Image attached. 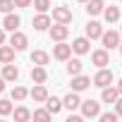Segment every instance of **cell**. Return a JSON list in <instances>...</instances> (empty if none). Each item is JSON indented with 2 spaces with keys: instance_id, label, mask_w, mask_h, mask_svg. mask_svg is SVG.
<instances>
[{
  "instance_id": "cell-11",
  "label": "cell",
  "mask_w": 122,
  "mask_h": 122,
  "mask_svg": "<svg viewBox=\"0 0 122 122\" xmlns=\"http://www.w3.org/2000/svg\"><path fill=\"white\" fill-rule=\"evenodd\" d=\"M67 34H70L67 24H55V26H50V38H53V41H65Z\"/></svg>"
},
{
  "instance_id": "cell-37",
  "label": "cell",
  "mask_w": 122,
  "mask_h": 122,
  "mask_svg": "<svg viewBox=\"0 0 122 122\" xmlns=\"http://www.w3.org/2000/svg\"><path fill=\"white\" fill-rule=\"evenodd\" d=\"M117 48H120V53H122V43H120V46H117Z\"/></svg>"
},
{
  "instance_id": "cell-35",
  "label": "cell",
  "mask_w": 122,
  "mask_h": 122,
  "mask_svg": "<svg viewBox=\"0 0 122 122\" xmlns=\"http://www.w3.org/2000/svg\"><path fill=\"white\" fill-rule=\"evenodd\" d=\"M3 91H5V79L0 77V93H3Z\"/></svg>"
},
{
  "instance_id": "cell-16",
  "label": "cell",
  "mask_w": 122,
  "mask_h": 122,
  "mask_svg": "<svg viewBox=\"0 0 122 122\" xmlns=\"http://www.w3.org/2000/svg\"><path fill=\"white\" fill-rule=\"evenodd\" d=\"M117 96H120L117 86H103V93H101V101H103V103H115V101H117Z\"/></svg>"
},
{
  "instance_id": "cell-39",
  "label": "cell",
  "mask_w": 122,
  "mask_h": 122,
  "mask_svg": "<svg viewBox=\"0 0 122 122\" xmlns=\"http://www.w3.org/2000/svg\"><path fill=\"white\" fill-rule=\"evenodd\" d=\"M120 3H122V0H120Z\"/></svg>"
},
{
  "instance_id": "cell-21",
  "label": "cell",
  "mask_w": 122,
  "mask_h": 122,
  "mask_svg": "<svg viewBox=\"0 0 122 122\" xmlns=\"http://www.w3.org/2000/svg\"><path fill=\"white\" fill-rule=\"evenodd\" d=\"M48 60H50V57H48L46 50H34V53H31V62H34V65L46 67V65H48Z\"/></svg>"
},
{
  "instance_id": "cell-29",
  "label": "cell",
  "mask_w": 122,
  "mask_h": 122,
  "mask_svg": "<svg viewBox=\"0 0 122 122\" xmlns=\"http://www.w3.org/2000/svg\"><path fill=\"white\" fill-rule=\"evenodd\" d=\"M15 10V0H0V12H12Z\"/></svg>"
},
{
  "instance_id": "cell-14",
  "label": "cell",
  "mask_w": 122,
  "mask_h": 122,
  "mask_svg": "<svg viewBox=\"0 0 122 122\" xmlns=\"http://www.w3.org/2000/svg\"><path fill=\"white\" fill-rule=\"evenodd\" d=\"M3 79H5V81H17V79H19V70H17L12 62L3 65Z\"/></svg>"
},
{
  "instance_id": "cell-18",
  "label": "cell",
  "mask_w": 122,
  "mask_h": 122,
  "mask_svg": "<svg viewBox=\"0 0 122 122\" xmlns=\"http://www.w3.org/2000/svg\"><path fill=\"white\" fill-rule=\"evenodd\" d=\"M15 48L12 46H0V62H3V65H7V62H12V60H15Z\"/></svg>"
},
{
  "instance_id": "cell-5",
  "label": "cell",
  "mask_w": 122,
  "mask_h": 122,
  "mask_svg": "<svg viewBox=\"0 0 122 122\" xmlns=\"http://www.w3.org/2000/svg\"><path fill=\"white\" fill-rule=\"evenodd\" d=\"M91 62H93L96 67H108V65H110V53H108L105 48L93 50V53H91Z\"/></svg>"
},
{
  "instance_id": "cell-33",
  "label": "cell",
  "mask_w": 122,
  "mask_h": 122,
  "mask_svg": "<svg viewBox=\"0 0 122 122\" xmlns=\"http://www.w3.org/2000/svg\"><path fill=\"white\" fill-rule=\"evenodd\" d=\"M31 0H15V7H29Z\"/></svg>"
},
{
  "instance_id": "cell-32",
  "label": "cell",
  "mask_w": 122,
  "mask_h": 122,
  "mask_svg": "<svg viewBox=\"0 0 122 122\" xmlns=\"http://www.w3.org/2000/svg\"><path fill=\"white\" fill-rule=\"evenodd\" d=\"M115 112H117V117H122V96H117V101H115Z\"/></svg>"
},
{
  "instance_id": "cell-8",
  "label": "cell",
  "mask_w": 122,
  "mask_h": 122,
  "mask_svg": "<svg viewBox=\"0 0 122 122\" xmlns=\"http://www.w3.org/2000/svg\"><path fill=\"white\" fill-rule=\"evenodd\" d=\"M89 48H91V38H86V36H81V38H74V41H72V50H74L77 55L89 53Z\"/></svg>"
},
{
  "instance_id": "cell-2",
  "label": "cell",
  "mask_w": 122,
  "mask_h": 122,
  "mask_svg": "<svg viewBox=\"0 0 122 122\" xmlns=\"http://www.w3.org/2000/svg\"><path fill=\"white\" fill-rule=\"evenodd\" d=\"M112 72L110 70H105V67H98V72H96V77H93V84L98 86V89H103V86H110L112 84Z\"/></svg>"
},
{
  "instance_id": "cell-31",
  "label": "cell",
  "mask_w": 122,
  "mask_h": 122,
  "mask_svg": "<svg viewBox=\"0 0 122 122\" xmlns=\"http://www.w3.org/2000/svg\"><path fill=\"white\" fill-rule=\"evenodd\" d=\"M98 117H101V122H115L117 120V112H101Z\"/></svg>"
},
{
  "instance_id": "cell-38",
  "label": "cell",
  "mask_w": 122,
  "mask_h": 122,
  "mask_svg": "<svg viewBox=\"0 0 122 122\" xmlns=\"http://www.w3.org/2000/svg\"><path fill=\"white\" fill-rule=\"evenodd\" d=\"M79 3H86V0H79Z\"/></svg>"
},
{
  "instance_id": "cell-34",
  "label": "cell",
  "mask_w": 122,
  "mask_h": 122,
  "mask_svg": "<svg viewBox=\"0 0 122 122\" xmlns=\"http://www.w3.org/2000/svg\"><path fill=\"white\" fill-rule=\"evenodd\" d=\"M5 43V29H0V46Z\"/></svg>"
},
{
  "instance_id": "cell-1",
  "label": "cell",
  "mask_w": 122,
  "mask_h": 122,
  "mask_svg": "<svg viewBox=\"0 0 122 122\" xmlns=\"http://www.w3.org/2000/svg\"><path fill=\"white\" fill-rule=\"evenodd\" d=\"M81 115L84 117H98L101 115V103L98 101H93V98H89V101H81Z\"/></svg>"
},
{
  "instance_id": "cell-3",
  "label": "cell",
  "mask_w": 122,
  "mask_h": 122,
  "mask_svg": "<svg viewBox=\"0 0 122 122\" xmlns=\"http://www.w3.org/2000/svg\"><path fill=\"white\" fill-rule=\"evenodd\" d=\"M53 19L57 24H70L72 22V10L67 5H60V7H53Z\"/></svg>"
},
{
  "instance_id": "cell-4",
  "label": "cell",
  "mask_w": 122,
  "mask_h": 122,
  "mask_svg": "<svg viewBox=\"0 0 122 122\" xmlns=\"http://www.w3.org/2000/svg\"><path fill=\"white\" fill-rule=\"evenodd\" d=\"M101 41H103V48L105 50H112L120 46V34L117 31H103L101 34Z\"/></svg>"
},
{
  "instance_id": "cell-24",
  "label": "cell",
  "mask_w": 122,
  "mask_h": 122,
  "mask_svg": "<svg viewBox=\"0 0 122 122\" xmlns=\"http://www.w3.org/2000/svg\"><path fill=\"white\" fill-rule=\"evenodd\" d=\"M81 67H84V65H81V60H70V57H67V74H70V77L81 74Z\"/></svg>"
},
{
  "instance_id": "cell-30",
  "label": "cell",
  "mask_w": 122,
  "mask_h": 122,
  "mask_svg": "<svg viewBox=\"0 0 122 122\" xmlns=\"http://www.w3.org/2000/svg\"><path fill=\"white\" fill-rule=\"evenodd\" d=\"M10 112H12V103H10V101H0V115L5 117V115H10Z\"/></svg>"
},
{
  "instance_id": "cell-9",
  "label": "cell",
  "mask_w": 122,
  "mask_h": 122,
  "mask_svg": "<svg viewBox=\"0 0 122 122\" xmlns=\"http://www.w3.org/2000/svg\"><path fill=\"white\" fill-rule=\"evenodd\" d=\"M91 86V77H84V74H74L72 77V91H84V89H89Z\"/></svg>"
},
{
  "instance_id": "cell-19",
  "label": "cell",
  "mask_w": 122,
  "mask_h": 122,
  "mask_svg": "<svg viewBox=\"0 0 122 122\" xmlns=\"http://www.w3.org/2000/svg\"><path fill=\"white\" fill-rule=\"evenodd\" d=\"M101 34H103V26L98 24V22H89L86 24V38H101Z\"/></svg>"
},
{
  "instance_id": "cell-26",
  "label": "cell",
  "mask_w": 122,
  "mask_h": 122,
  "mask_svg": "<svg viewBox=\"0 0 122 122\" xmlns=\"http://www.w3.org/2000/svg\"><path fill=\"white\" fill-rule=\"evenodd\" d=\"M26 96H29V91H26L24 86H15V89H12V101H24Z\"/></svg>"
},
{
  "instance_id": "cell-36",
  "label": "cell",
  "mask_w": 122,
  "mask_h": 122,
  "mask_svg": "<svg viewBox=\"0 0 122 122\" xmlns=\"http://www.w3.org/2000/svg\"><path fill=\"white\" fill-rule=\"evenodd\" d=\"M117 91H120V96H122V79L117 81Z\"/></svg>"
},
{
  "instance_id": "cell-28",
  "label": "cell",
  "mask_w": 122,
  "mask_h": 122,
  "mask_svg": "<svg viewBox=\"0 0 122 122\" xmlns=\"http://www.w3.org/2000/svg\"><path fill=\"white\" fill-rule=\"evenodd\" d=\"M31 3H34V7L38 12H48L50 10V0H31Z\"/></svg>"
},
{
  "instance_id": "cell-20",
  "label": "cell",
  "mask_w": 122,
  "mask_h": 122,
  "mask_svg": "<svg viewBox=\"0 0 122 122\" xmlns=\"http://www.w3.org/2000/svg\"><path fill=\"white\" fill-rule=\"evenodd\" d=\"M46 79H48V72H46V67L36 65V67L31 70V81H36V84H46Z\"/></svg>"
},
{
  "instance_id": "cell-22",
  "label": "cell",
  "mask_w": 122,
  "mask_h": 122,
  "mask_svg": "<svg viewBox=\"0 0 122 122\" xmlns=\"http://www.w3.org/2000/svg\"><path fill=\"white\" fill-rule=\"evenodd\" d=\"M103 7H105V5H103V0H86V12H89L91 17H93V15H101Z\"/></svg>"
},
{
  "instance_id": "cell-23",
  "label": "cell",
  "mask_w": 122,
  "mask_h": 122,
  "mask_svg": "<svg viewBox=\"0 0 122 122\" xmlns=\"http://www.w3.org/2000/svg\"><path fill=\"white\" fill-rule=\"evenodd\" d=\"M103 17H105V22L108 24H112V22H117L120 19V7H103Z\"/></svg>"
},
{
  "instance_id": "cell-10",
  "label": "cell",
  "mask_w": 122,
  "mask_h": 122,
  "mask_svg": "<svg viewBox=\"0 0 122 122\" xmlns=\"http://www.w3.org/2000/svg\"><path fill=\"white\" fill-rule=\"evenodd\" d=\"M19 24H22L19 15H12V12H7V15H5V19H3V29H7V31H17V29H19Z\"/></svg>"
},
{
  "instance_id": "cell-17",
  "label": "cell",
  "mask_w": 122,
  "mask_h": 122,
  "mask_svg": "<svg viewBox=\"0 0 122 122\" xmlns=\"http://www.w3.org/2000/svg\"><path fill=\"white\" fill-rule=\"evenodd\" d=\"M43 103H46V108H48V112H50V115H57L60 110H62V101L55 98V96H48Z\"/></svg>"
},
{
  "instance_id": "cell-12",
  "label": "cell",
  "mask_w": 122,
  "mask_h": 122,
  "mask_svg": "<svg viewBox=\"0 0 122 122\" xmlns=\"http://www.w3.org/2000/svg\"><path fill=\"white\" fill-rule=\"evenodd\" d=\"M34 29L36 31H46V29H50V17L46 15V12H38V17H34Z\"/></svg>"
},
{
  "instance_id": "cell-15",
  "label": "cell",
  "mask_w": 122,
  "mask_h": 122,
  "mask_svg": "<svg viewBox=\"0 0 122 122\" xmlns=\"http://www.w3.org/2000/svg\"><path fill=\"white\" fill-rule=\"evenodd\" d=\"M29 96H31V98H34L36 103H43V101L48 98V89H46L43 84H36V86H34L31 91H29Z\"/></svg>"
},
{
  "instance_id": "cell-13",
  "label": "cell",
  "mask_w": 122,
  "mask_h": 122,
  "mask_svg": "<svg viewBox=\"0 0 122 122\" xmlns=\"http://www.w3.org/2000/svg\"><path fill=\"white\" fill-rule=\"evenodd\" d=\"M79 105H81V101H79L77 91H70V93L62 98V108H67V110H77Z\"/></svg>"
},
{
  "instance_id": "cell-6",
  "label": "cell",
  "mask_w": 122,
  "mask_h": 122,
  "mask_svg": "<svg viewBox=\"0 0 122 122\" xmlns=\"http://www.w3.org/2000/svg\"><path fill=\"white\" fill-rule=\"evenodd\" d=\"M10 46L19 53V50H26V46H29V38L22 34V31H12V36H10Z\"/></svg>"
},
{
  "instance_id": "cell-7",
  "label": "cell",
  "mask_w": 122,
  "mask_h": 122,
  "mask_svg": "<svg viewBox=\"0 0 122 122\" xmlns=\"http://www.w3.org/2000/svg\"><path fill=\"white\" fill-rule=\"evenodd\" d=\"M70 55H72V46H67V43H62V41H57V46L53 48V57H55V60H62V62H65Z\"/></svg>"
},
{
  "instance_id": "cell-25",
  "label": "cell",
  "mask_w": 122,
  "mask_h": 122,
  "mask_svg": "<svg viewBox=\"0 0 122 122\" xmlns=\"http://www.w3.org/2000/svg\"><path fill=\"white\" fill-rule=\"evenodd\" d=\"M12 115H15L17 122H26V120H31V112H29L26 108H12Z\"/></svg>"
},
{
  "instance_id": "cell-27",
  "label": "cell",
  "mask_w": 122,
  "mask_h": 122,
  "mask_svg": "<svg viewBox=\"0 0 122 122\" xmlns=\"http://www.w3.org/2000/svg\"><path fill=\"white\" fill-rule=\"evenodd\" d=\"M31 117H34V120H38V122H46V120H50L53 115H50V112H48V108H46V110H34V112H31Z\"/></svg>"
}]
</instances>
